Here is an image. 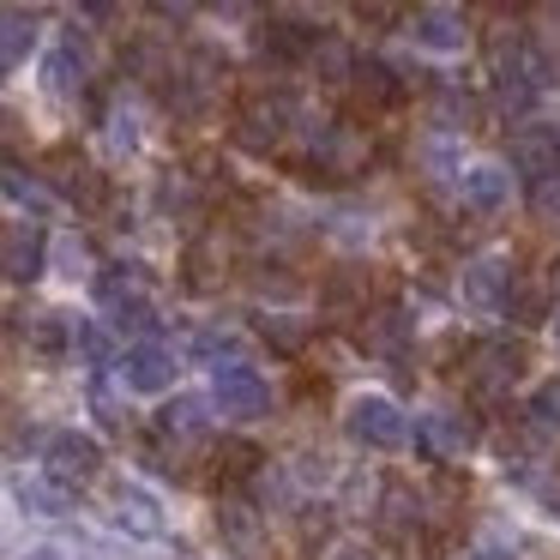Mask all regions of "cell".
<instances>
[{
	"label": "cell",
	"mask_w": 560,
	"mask_h": 560,
	"mask_svg": "<svg viewBox=\"0 0 560 560\" xmlns=\"http://www.w3.org/2000/svg\"><path fill=\"white\" fill-rule=\"evenodd\" d=\"M494 79H500L506 115H530V103L555 85V61H548V49L530 43L524 31H500L494 37Z\"/></svg>",
	"instance_id": "6da1fadb"
},
{
	"label": "cell",
	"mask_w": 560,
	"mask_h": 560,
	"mask_svg": "<svg viewBox=\"0 0 560 560\" xmlns=\"http://www.w3.org/2000/svg\"><path fill=\"white\" fill-rule=\"evenodd\" d=\"M343 434L362 452H398V446H410V416H404L386 392H355V398L343 404Z\"/></svg>",
	"instance_id": "7a4b0ae2"
},
{
	"label": "cell",
	"mask_w": 560,
	"mask_h": 560,
	"mask_svg": "<svg viewBox=\"0 0 560 560\" xmlns=\"http://www.w3.org/2000/svg\"><path fill=\"white\" fill-rule=\"evenodd\" d=\"M175 374H182V362H175V350L158 338H139L115 355V380H121V392H133V398H163V392H175Z\"/></svg>",
	"instance_id": "3957f363"
},
{
	"label": "cell",
	"mask_w": 560,
	"mask_h": 560,
	"mask_svg": "<svg viewBox=\"0 0 560 560\" xmlns=\"http://www.w3.org/2000/svg\"><path fill=\"white\" fill-rule=\"evenodd\" d=\"M211 404H218L223 422H259L271 410V386L247 362H223L211 368Z\"/></svg>",
	"instance_id": "277c9868"
},
{
	"label": "cell",
	"mask_w": 560,
	"mask_h": 560,
	"mask_svg": "<svg viewBox=\"0 0 560 560\" xmlns=\"http://www.w3.org/2000/svg\"><path fill=\"white\" fill-rule=\"evenodd\" d=\"M43 470L67 488H91L103 476V440L79 434V428H61V434L43 440Z\"/></svg>",
	"instance_id": "5b68a950"
},
{
	"label": "cell",
	"mask_w": 560,
	"mask_h": 560,
	"mask_svg": "<svg viewBox=\"0 0 560 560\" xmlns=\"http://www.w3.org/2000/svg\"><path fill=\"white\" fill-rule=\"evenodd\" d=\"M410 440L428 464H464L476 452V422L458 410H422L410 428Z\"/></svg>",
	"instance_id": "8992f818"
},
{
	"label": "cell",
	"mask_w": 560,
	"mask_h": 560,
	"mask_svg": "<svg viewBox=\"0 0 560 560\" xmlns=\"http://www.w3.org/2000/svg\"><path fill=\"white\" fill-rule=\"evenodd\" d=\"M458 302L482 319L506 314L512 307V259L506 254H476L470 266L458 271Z\"/></svg>",
	"instance_id": "52a82bcc"
},
{
	"label": "cell",
	"mask_w": 560,
	"mask_h": 560,
	"mask_svg": "<svg viewBox=\"0 0 560 560\" xmlns=\"http://www.w3.org/2000/svg\"><path fill=\"white\" fill-rule=\"evenodd\" d=\"M524 368H530L524 338H482L470 350V386L488 392V398H500V392H512L524 380Z\"/></svg>",
	"instance_id": "ba28073f"
},
{
	"label": "cell",
	"mask_w": 560,
	"mask_h": 560,
	"mask_svg": "<svg viewBox=\"0 0 560 560\" xmlns=\"http://www.w3.org/2000/svg\"><path fill=\"white\" fill-rule=\"evenodd\" d=\"M290 121H295V103L283 97V91L278 97L259 91V97H247L242 115H235V139H242L247 151H278L283 133H290Z\"/></svg>",
	"instance_id": "9c48e42d"
},
{
	"label": "cell",
	"mask_w": 560,
	"mask_h": 560,
	"mask_svg": "<svg viewBox=\"0 0 560 560\" xmlns=\"http://www.w3.org/2000/svg\"><path fill=\"white\" fill-rule=\"evenodd\" d=\"M91 85V43L79 37V31H61L49 49V61H43V91L61 103H79V91Z\"/></svg>",
	"instance_id": "30bf717a"
},
{
	"label": "cell",
	"mask_w": 560,
	"mask_h": 560,
	"mask_svg": "<svg viewBox=\"0 0 560 560\" xmlns=\"http://www.w3.org/2000/svg\"><path fill=\"white\" fill-rule=\"evenodd\" d=\"M211 410H218V404L211 398H199V392H182V398H170L158 410V440L163 446H199V440H211Z\"/></svg>",
	"instance_id": "8fae6325"
},
{
	"label": "cell",
	"mask_w": 560,
	"mask_h": 560,
	"mask_svg": "<svg viewBox=\"0 0 560 560\" xmlns=\"http://www.w3.org/2000/svg\"><path fill=\"white\" fill-rule=\"evenodd\" d=\"M464 37H470V25H464L458 7H416L410 13V43L428 55H458Z\"/></svg>",
	"instance_id": "7c38bea8"
},
{
	"label": "cell",
	"mask_w": 560,
	"mask_h": 560,
	"mask_svg": "<svg viewBox=\"0 0 560 560\" xmlns=\"http://www.w3.org/2000/svg\"><path fill=\"white\" fill-rule=\"evenodd\" d=\"M109 518L121 524L127 536H139V542H163V536H170V524H163L158 500H151L139 482H121V488L109 494Z\"/></svg>",
	"instance_id": "4fadbf2b"
},
{
	"label": "cell",
	"mask_w": 560,
	"mask_h": 560,
	"mask_svg": "<svg viewBox=\"0 0 560 560\" xmlns=\"http://www.w3.org/2000/svg\"><path fill=\"white\" fill-rule=\"evenodd\" d=\"M314 43H319V31L307 25V19L278 13V19H266V25H259V55H266V61H278V67L307 61V55H314Z\"/></svg>",
	"instance_id": "5bb4252c"
},
{
	"label": "cell",
	"mask_w": 560,
	"mask_h": 560,
	"mask_svg": "<svg viewBox=\"0 0 560 560\" xmlns=\"http://www.w3.org/2000/svg\"><path fill=\"white\" fill-rule=\"evenodd\" d=\"M458 199L464 211H476V218H494V211L512 206V170H500V163H470L458 182Z\"/></svg>",
	"instance_id": "9a60e30c"
},
{
	"label": "cell",
	"mask_w": 560,
	"mask_h": 560,
	"mask_svg": "<svg viewBox=\"0 0 560 560\" xmlns=\"http://www.w3.org/2000/svg\"><path fill=\"white\" fill-rule=\"evenodd\" d=\"M512 170L530 175V182L555 175L560 170V127H548V121L518 127V133H512Z\"/></svg>",
	"instance_id": "2e32d148"
},
{
	"label": "cell",
	"mask_w": 560,
	"mask_h": 560,
	"mask_svg": "<svg viewBox=\"0 0 560 560\" xmlns=\"http://www.w3.org/2000/svg\"><path fill=\"white\" fill-rule=\"evenodd\" d=\"M49 235L37 223H7V278L13 283H37L49 271Z\"/></svg>",
	"instance_id": "e0dca14e"
},
{
	"label": "cell",
	"mask_w": 560,
	"mask_h": 560,
	"mask_svg": "<svg viewBox=\"0 0 560 560\" xmlns=\"http://www.w3.org/2000/svg\"><path fill=\"white\" fill-rule=\"evenodd\" d=\"M218 536H223V548H230L235 560L266 555V524H259V512L242 506V500H223L218 506Z\"/></svg>",
	"instance_id": "ac0fdd59"
},
{
	"label": "cell",
	"mask_w": 560,
	"mask_h": 560,
	"mask_svg": "<svg viewBox=\"0 0 560 560\" xmlns=\"http://www.w3.org/2000/svg\"><path fill=\"white\" fill-rule=\"evenodd\" d=\"M247 338L235 326H223V319H211V326H199L194 338H187V362L199 368H223V362H242Z\"/></svg>",
	"instance_id": "d6986e66"
},
{
	"label": "cell",
	"mask_w": 560,
	"mask_h": 560,
	"mask_svg": "<svg viewBox=\"0 0 560 560\" xmlns=\"http://www.w3.org/2000/svg\"><path fill=\"white\" fill-rule=\"evenodd\" d=\"M13 500L31 512V518H61L67 500H73V488L55 482L49 470H43V476H25V470H19V476H13Z\"/></svg>",
	"instance_id": "ffe728a7"
},
{
	"label": "cell",
	"mask_w": 560,
	"mask_h": 560,
	"mask_svg": "<svg viewBox=\"0 0 560 560\" xmlns=\"http://www.w3.org/2000/svg\"><path fill=\"white\" fill-rule=\"evenodd\" d=\"M211 464H218L223 482L247 488L259 476V464H266V452H259L254 440H242V434H223V440H211Z\"/></svg>",
	"instance_id": "44dd1931"
},
{
	"label": "cell",
	"mask_w": 560,
	"mask_h": 560,
	"mask_svg": "<svg viewBox=\"0 0 560 560\" xmlns=\"http://www.w3.org/2000/svg\"><path fill=\"white\" fill-rule=\"evenodd\" d=\"M31 49H37V13L7 7V25H0V67H7V73H19V67L31 61Z\"/></svg>",
	"instance_id": "7402d4cb"
},
{
	"label": "cell",
	"mask_w": 560,
	"mask_h": 560,
	"mask_svg": "<svg viewBox=\"0 0 560 560\" xmlns=\"http://www.w3.org/2000/svg\"><path fill=\"white\" fill-rule=\"evenodd\" d=\"M319 307H326V314H338V319L368 314V278H355V266L331 271V278H326V290H319Z\"/></svg>",
	"instance_id": "603a6c76"
},
{
	"label": "cell",
	"mask_w": 560,
	"mask_h": 560,
	"mask_svg": "<svg viewBox=\"0 0 560 560\" xmlns=\"http://www.w3.org/2000/svg\"><path fill=\"white\" fill-rule=\"evenodd\" d=\"M386 524H392V530H404V536H416V530L428 524V500L416 494V488L392 482V488H386Z\"/></svg>",
	"instance_id": "cb8c5ba5"
},
{
	"label": "cell",
	"mask_w": 560,
	"mask_h": 560,
	"mask_svg": "<svg viewBox=\"0 0 560 560\" xmlns=\"http://www.w3.org/2000/svg\"><path fill=\"white\" fill-rule=\"evenodd\" d=\"M422 170H428V182H452V187H458V182H464V158H458V139H446V133L422 139Z\"/></svg>",
	"instance_id": "d4e9b609"
},
{
	"label": "cell",
	"mask_w": 560,
	"mask_h": 560,
	"mask_svg": "<svg viewBox=\"0 0 560 560\" xmlns=\"http://www.w3.org/2000/svg\"><path fill=\"white\" fill-rule=\"evenodd\" d=\"M259 331H266V343L278 355H302V343L314 338V319H295V314H271L259 319Z\"/></svg>",
	"instance_id": "484cf974"
},
{
	"label": "cell",
	"mask_w": 560,
	"mask_h": 560,
	"mask_svg": "<svg viewBox=\"0 0 560 560\" xmlns=\"http://www.w3.org/2000/svg\"><path fill=\"white\" fill-rule=\"evenodd\" d=\"M49 271H55V278H67V283L91 278V247L79 242V235H55V247H49Z\"/></svg>",
	"instance_id": "4316f807"
},
{
	"label": "cell",
	"mask_w": 560,
	"mask_h": 560,
	"mask_svg": "<svg viewBox=\"0 0 560 560\" xmlns=\"http://www.w3.org/2000/svg\"><path fill=\"white\" fill-rule=\"evenodd\" d=\"M73 355H79V362H91V368H115L109 331H103L97 319H73Z\"/></svg>",
	"instance_id": "83f0119b"
},
{
	"label": "cell",
	"mask_w": 560,
	"mask_h": 560,
	"mask_svg": "<svg viewBox=\"0 0 560 560\" xmlns=\"http://www.w3.org/2000/svg\"><path fill=\"white\" fill-rule=\"evenodd\" d=\"M355 91H362V97H374V103H398L404 97L398 73H392L386 61H355Z\"/></svg>",
	"instance_id": "f1b7e54d"
},
{
	"label": "cell",
	"mask_w": 560,
	"mask_h": 560,
	"mask_svg": "<svg viewBox=\"0 0 560 560\" xmlns=\"http://www.w3.org/2000/svg\"><path fill=\"white\" fill-rule=\"evenodd\" d=\"M290 476L302 488H331V482H338V464H331V452L302 446V452H295V464H290Z\"/></svg>",
	"instance_id": "f546056e"
},
{
	"label": "cell",
	"mask_w": 560,
	"mask_h": 560,
	"mask_svg": "<svg viewBox=\"0 0 560 560\" xmlns=\"http://www.w3.org/2000/svg\"><path fill=\"white\" fill-rule=\"evenodd\" d=\"M103 139H109L115 158H133V151H139V115L127 109V103H115L109 121H103Z\"/></svg>",
	"instance_id": "4dcf8cb0"
},
{
	"label": "cell",
	"mask_w": 560,
	"mask_h": 560,
	"mask_svg": "<svg viewBox=\"0 0 560 560\" xmlns=\"http://www.w3.org/2000/svg\"><path fill=\"white\" fill-rule=\"evenodd\" d=\"M524 416H530L536 428H555V434H560V374L542 380V386H530V398H524Z\"/></svg>",
	"instance_id": "1f68e13d"
},
{
	"label": "cell",
	"mask_w": 560,
	"mask_h": 560,
	"mask_svg": "<svg viewBox=\"0 0 560 560\" xmlns=\"http://www.w3.org/2000/svg\"><path fill=\"white\" fill-rule=\"evenodd\" d=\"M7 199H13L19 211H49V187L25 182V170H19V163H7Z\"/></svg>",
	"instance_id": "d6a6232c"
},
{
	"label": "cell",
	"mask_w": 560,
	"mask_h": 560,
	"mask_svg": "<svg viewBox=\"0 0 560 560\" xmlns=\"http://www.w3.org/2000/svg\"><path fill=\"white\" fill-rule=\"evenodd\" d=\"M530 211H536L542 223H555V230H560V170L542 175V182H530Z\"/></svg>",
	"instance_id": "836d02e7"
},
{
	"label": "cell",
	"mask_w": 560,
	"mask_h": 560,
	"mask_svg": "<svg viewBox=\"0 0 560 560\" xmlns=\"http://www.w3.org/2000/svg\"><path fill=\"white\" fill-rule=\"evenodd\" d=\"M73 13L91 19V25H109V19H115V0H73Z\"/></svg>",
	"instance_id": "e575fe53"
},
{
	"label": "cell",
	"mask_w": 560,
	"mask_h": 560,
	"mask_svg": "<svg viewBox=\"0 0 560 560\" xmlns=\"http://www.w3.org/2000/svg\"><path fill=\"white\" fill-rule=\"evenodd\" d=\"M19 560H73V555H67V548H55V542H37V548H25Z\"/></svg>",
	"instance_id": "d590c367"
},
{
	"label": "cell",
	"mask_w": 560,
	"mask_h": 560,
	"mask_svg": "<svg viewBox=\"0 0 560 560\" xmlns=\"http://www.w3.org/2000/svg\"><path fill=\"white\" fill-rule=\"evenodd\" d=\"M458 560H512V555H506V548H488V542H482V548H464Z\"/></svg>",
	"instance_id": "8d00e7d4"
},
{
	"label": "cell",
	"mask_w": 560,
	"mask_h": 560,
	"mask_svg": "<svg viewBox=\"0 0 560 560\" xmlns=\"http://www.w3.org/2000/svg\"><path fill=\"white\" fill-rule=\"evenodd\" d=\"M151 7H158V13H194L199 0H151Z\"/></svg>",
	"instance_id": "74e56055"
},
{
	"label": "cell",
	"mask_w": 560,
	"mask_h": 560,
	"mask_svg": "<svg viewBox=\"0 0 560 560\" xmlns=\"http://www.w3.org/2000/svg\"><path fill=\"white\" fill-rule=\"evenodd\" d=\"M331 560H386V555H374V548H338Z\"/></svg>",
	"instance_id": "f35d334b"
},
{
	"label": "cell",
	"mask_w": 560,
	"mask_h": 560,
	"mask_svg": "<svg viewBox=\"0 0 560 560\" xmlns=\"http://www.w3.org/2000/svg\"><path fill=\"white\" fill-rule=\"evenodd\" d=\"M542 7H548V19H555V31H560V0H542Z\"/></svg>",
	"instance_id": "ab89813d"
},
{
	"label": "cell",
	"mask_w": 560,
	"mask_h": 560,
	"mask_svg": "<svg viewBox=\"0 0 560 560\" xmlns=\"http://www.w3.org/2000/svg\"><path fill=\"white\" fill-rule=\"evenodd\" d=\"M548 283H555V290H560V254H555V266H548Z\"/></svg>",
	"instance_id": "60d3db41"
},
{
	"label": "cell",
	"mask_w": 560,
	"mask_h": 560,
	"mask_svg": "<svg viewBox=\"0 0 560 560\" xmlns=\"http://www.w3.org/2000/svg\"><path fill=\"white\" fill-rule=\"evenodd\" d=\"M548 319H555V326H548V331H555V343H560V307H555V314H548Z\"/></svg>",
	"instance_id": "b9f144b4"
}]
</instances>
